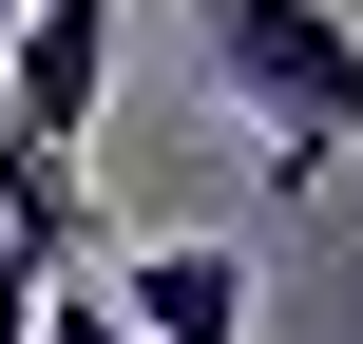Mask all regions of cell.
Instances as JSON below:
<instances>
[{"instance_id":"obj_1","label":"cell","mask_w":363,"mask_h":344,"mask_svg":"<svg viewBox=\"0 0 363 344\" xmlns=\"http://www.w3.org/2000/svg\"><path fill=\"white\" fill-rule=\"evenodd\" d=\"M191 38H211L230 115L268 134L287 192H325V172L363 153V19H345V0H191Z\"/></svg>"},{"instance_id":"obj_2","label":"cell","mask_w":363,"mask_h":344,"mask_svg":"<svg viewBox=\"0 0 363 344\" xmlns=\"http://www.w3.org/2000/svg\"><path fill=\"white\" fill-rule=\"evenodd\" d=\"M115 19H134V0H19V19H0V134H19V153L77 172V134H96V96H115Z\"/></svg>"},{"instance_id":"obj_3","label":"cell","mask_w":363,"mask_h":344,"mask_svg":"<svg viewBox=\"0 0 363 344\" xmlns=\"http://www.w3.org/2000/svg\"><path fill=\"white\" fill-rule=\"evenodd\" d=\"M115 306H134V344H249V249L172 230V249H134V268H115Z\"/></svg>"},{"instance_id":"obj_4","label":"cell","mask_w":363,"mask_h":344,"mask_svg":"<svg viewBox=\"0 0 363 344\" xmlns=\"http://www.w3.org/2000/svg\"><path fill=\"white\" fill-rule=\"evenodd\" d=\"M19 344H134V306H115V287H38V326Z\"/></svg>"}]
</instances>
